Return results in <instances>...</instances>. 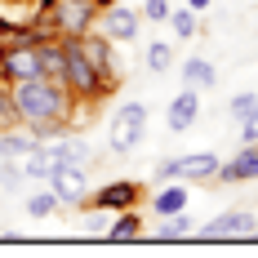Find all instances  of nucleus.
Returning <instances> with one entry per match:
<instances>
[{
  "mask_svg": "<svg viewBox=\"0 0 258 258\" xmlns=\"http://www.w3.org/2000/svg\"><path fill=\"white\" fill-rule=\"evenodd\" d=\"M258 236V218L249 209H227V214H214L205 227H201V240H254Z\"/></svg>",
  "mask_w": 258,
  "mask_h": 258,
  "instance_id": "423d86ee",
  "label": "nucleus"
},
{
  "mask_svg": "<svg viewBox=\"0 0 258 258\" xmlns=\"http://www.w3.org/2000/svg\"><path fill=\"white\" fill-rule=\"evenodd\" d=\"M58 196H53V187L49 182H45V191H31V196H27V214H31V218H49V214H58Z\"/></svg>",
  "mask_w": 258,
  "mask_h": 258,
  "instance_id": "6ab92c4d",
  "label": "nucleus"
},
{
  "mask_svg": "<svg viewBox=\"0 0 258 258\" xmlns=\"http://www.w3.org/2000/svg\"><path fill=\"white\" fill-rule=\"evenodd\" d=\"M18 165H23V178H31V182H49V174H53V156L45 143H36Z\"/></svg>",
  "mask_w": 258,
  "mask_h": 258,
  "instance_id": "dca6fc26",
  "label": "nucleus"
},
{
  "mask_svg": "<svg viewBox=\"0 0 258 258\" xmlns=\"http://www.w3.org/2000/svg\"><path fill=\"white\" fill-rule=\"evenodd\" d=\"M182 80H187L191 89H214V85H218V67H214L209 58H187V62H182Z\"/></svg>",
  "mask_w": 258,
  "mask_h": 258,
  "instance_id": "f3484780",
  "label": "nucleus"
},
{
  "mask_svg": "<svg viewBox=\"0 0 258 258\" xmlns=\"http://www.w3.org/2000/svg\"><path fill=\"white\" fill-rule=\"evenodd\" d=\"M254 103H258V94H236L232 103H227V116H232V120H245V116L254 111Z\"/></svg>",
  "mask_w": 258,
  "mask_h": 258,
  "instance_id": "b1692460",
  "label": "nucleus"
},
{
  "mask_svg": "<svg viewBox=\"0 0 258 258\" xmlns=\"http://www.w3.org/2000/svg\"><path fill=\"white\" fill-rule=\"evenodd\" d=\"M49 187H53V196H58V205H67V209H85L89 205V191H94L85 165H53Z\"/></svg>",
  "mask_w": 258,
  "mask_h": 258,
  "instance_id": "20e7f679",
  "label": "nucleus"
},
{
  "mask_svg": "<svg viewBox=\"0 0 258 258\" xmlns=\"http://www.w3.org/2000/svg\"><path fill=\"white\" fill-rule=\"evenodd\" d=\"M80 40V49H85V58L98 67V72H107V76H116V40L107 36V31H85V36H76Z\"/></svg>",
  "mask_w": 258,
  "mask_h": 258,
  "instance_id": "9b49d317",
  "label": "nucleus"
},
{
  "mask_svg": "<svg viewBox=\"0 0 258 258\" xmlns=\"http://www.w3.org/2000/svg\"><path fill=\"white\" fill-rule=\"evenodd\" d=\"M143 196H147V191H143V182H134V178H111V182H103V187H94V191H89V205L107 209V214H120V209H134Z\"/></svg>",
  "mask_w": 258,
  "mask_h": 258,
  "instance_id": "0eeeda50",
  "label": "nucleus"
},
{
  "mask_svg": "<svg viewBox=\"0 0 258 258\" xmlns=\"http://www.w3.org/2000/svg\"><path fill=\"white\" fill-rule=\"evenodd\" d=\"M89 5H94V9H98V14H103V9H111V5H116V0H89Z\"/></svg>",
  "mask_w": 258,
  "mask_h": 258,
  "instance_id": "cd10ccee",
  "label": "nucleus"
},
{
  "mask_svg": "<svg viewBox=\"0 0 258 258\" xmlns=\"http://www.w3.org/2000/svg\"><path fill=\"white\" fill-rule=\"evenodd\" d=\"M218 152H191V156H178V178L182 182H214L218 178Z\"/></svg>",
  "mask_w": 258,
  "mask_h": 258,
  "instance_id": "f8f14e48",
  "label": "nucleus"
},
{
  "mask_svg": "<svg viewBox=\"0 0 258 258\" xmlns=\"http://www.w3.org/2000/svg\"><path fill=\"white\" fill-rule=\"evenodd\" d=\"M209 5H214V0H187V9H196V14H205Z\"/></svg>",
  "mask_w": 258,
  "mask_h": 258,
  "instance_id": "bb28decb",
  "label": "nucleus"
},
{
  "mask_svg": "<svg viewBox=\"0 0 258 258\" xmlns=\"http://www.w3.org/2000/svg\"><path fill=\"white\" fill-rule=\"evenodd\" d=\"M174 178H178V156H165V160L156 165V187H160V182H174Z\"/></svg>",
  "mask_w": 258,
  "mask_h": 258,
  "instance_id": "393cba45",
  "label": "nucleus"
},
{
  "mask_svg": "<svg viewBox=\"0 0 258 258\" xmlns=\"http://www.w3.org/2000/svg\"><path fill=\"white\" fill-rule=\"evenodd\" d=\"M18 125H23V116H18V103H14V85L0 80V134L5 129H18Z\"/></svg>",
  "mask_w": 258,
  "mask_h": 258,
  "instance_id": "aec40b11",
  "label": "nucleus"
},
{
  "mask_svg": "<svg viewBox=\"0 0 258 258\" xmlns=\"http://www.w3.org/2000/svg\"><path fill=\"white\" fill-rule=\"evenodd\" d=\"M36 143H40V138H36V134H31L27 125L5 129V134H0V156H5V160H23V156L36 147Z\"/></svg>",
  "mask_w": 258,
  "mask_h": 258,
  "instance_id": "2eb2a0df",
  "label": "nucleus"
},
{
  "mask_svg": "<svg viewBox=\"0 0 258 258\" xmlns=\"http://www.w3.org/2000/svg\"><path fill=\"white\" fill-rule=\"evenodd\" d=\"M138 27H143V14L138 9H125V5H111V9L98 14V31H107L116 45H129L138 36Z\"/></svg>",
  "mask_w": 258,
  "mask_h": 258,
  "instance_id": "6e6552de",
  "label": "nucleus"
},
{
  "mask_svg": "<svg viewBox=\"0 0 258 258\" xmlns=\"http://www.w3.org/2000/svg\"><path fill=\"white\" fill-rule=\"evenodd\" d=\"M201 120V89H182V94H174V103H169V111H165V125H169V134H187V129Z\"/></svg>",
  "mask_w": 258,
  "mask_h": 258,
  "instance_id": "1a4fd4ad",
  "label": "nucleus"
},
{
  "mask_svg": "<svg viewBox=\"0 0 258 258\" xmlns=\"http://www.w3.org/2000/svg\"><path fill=\"white\" fill-rule=\"evenodd\" d=\"M40 18L49 23L53 36L72 40V36H85V31H94V27H98V9H94L89 0H53Z\"/></svg>",
  "mask_w": 258,
  "mask_h": 258,
  "instance_id": "f03ea898",
  "label": "nucleus"
},
{
  "mask_svg": "<svg viewBox=\"0 0 258 258\" xmlns=\"http://www.w3.org/2000/svg\"><path fill=\"white\" fill-rule=\"evenodd\" d=\"M214 182H258V143H240V152L227 165H218Z\"/></svg>",
  "mask_w": 258,
  "mask_h": 258,
  "instance_id": "9d476101",
  "label": "nucleus"
},
{
  "mask_svg": "<svg viewBox=\"0 0 258 258\" xmlns=\"http://www.w3.org/2000/svg\"><path fill=\"white\" fill-rule=\"evenodd\" d=\"M143 62H147V72H156V76H160V72H169V67H174V49H169L165 40H152V45H147V53H143Z\"/></svg>",
  "mask_w": 258,
  "mask_h": 258,
  "instance_id": "412c9836",
  "label": "nucleus"
},
{
  "mask_svg": "<svg viewBox=\"0 0 258 258\" xmlns=\"http://www.w3.org/2000/svg\"><path fill=\"white\" fill-rule=\"evenodd\" d=\"M147 134V107L143 103H120V111L111 116V129H107V147L116 156H129Z\"/></svg>",
  "mask_w": 258,
  "mask_h": 258,
  "instance_id": "7ed1b4c3",
  "label": "nucleus"
},
{
  "mask_svg": "<svg viewBox=\"0 0 258 258\" xmlns=\"http://www.w3.org/2000/svg\"><path fill=\"white\" fill-rule=\"evenodd\" d=\"M107 240H143V214L138 205L134 209H120V214H111V227H107Z\"/></svg>",
  "mask_w": 258,
  "mask_h": 258,
  "instance_id": "4468645a",
  "label": "nucleus"
},
{
  "mask_svg": "<svg viewBox=\"0 0 258 258\" xmlns=\"http://www.w3.org/2000/svg\"><path fill=\"white\" fill-rule=\"evenodd\" d=\"M187 201H191V191H187V182L174 178V182H160L152 191V209H156V218H169V214H182L187 209Z\"/></svg>",
  "mask_w": 258,
  "mask_h": 258,
  "instance_id": "ddd939ff",
  "label": "nucleus"
},
{
  "mask_svg": "<svg viewBox=\"0 0 258 258\" xmlns=\"http://www.w3.org/2000/svg\"><path fill=\"white\" fill-rule=\"evenodd\" d=\"M169 9H174V0H143V9H138V14H143L147 23H165V18H169Z\"/></svg>",
  "mask_w": 258,
  "mask_h": 258,
  "instance_id": "5701e85b",
  "label": "nucleus"
},
{
  "mask_svg": "<svg viewBox=\"0 0 258 258\" xmlns=\"http://www.w3.org/2000/svg\"><path fill=\"white\" fill-rule=\"evenodd\" d=\"M187 236H191V218H187V209H182V214H169V218H165V227L156 232V240H187Z\"/></svg>",
  "mask_w": 258,
  "mask_h": 258,
  "instance_id": "4be33fe9",
  "label": "nucleus"
},
{
  "mask_svg": "<svg viewBox=\"0 0 258 258\" xmlns=\"http://www.w3.org/2000/svg\"><path fill=\"white\" fill-rule=\"evenodd\" d=\"M62 85L72 89V98H76L80 107H103L111 94H116V76H107V72H98L89 58H85V49H80V40L72 36L67 40V76H62Z\"/></svg>",
  "mask_w": 258,
  "mask_h": 258,
  "instance_id": "f257e3e1",
  "label": "nucleus"
},
{
  "mask_svg": "<svg viewBox=\"0 0 258 258\" xmlns=\"http://www.w3.org/2000/svg\"><path fill=\"white\" fill-rule=\"evenodd\" d=\"M165 23L174 27V36H178V40H191V36L201 31V18H196V9H187V5H182V9H169V18H165Z\"/></svg>",
  "mask_w": 258,
  "mask_h": 258,
  "instance_id": "a211bd4d",
  "label": "nucleus"
},
{
  "mask_svg": "<svg viewBox=\"0 0 258 258\" xmlns=\"http://www.w3.org/2000/svg\"><path fill=\"white\" fill-rule=\"evenodd\" d=\"M0 182H5V187H18V182H23V165H14V160L0 156Z\"/></svg>",
  "mask_w": 258,
  "mask_h": 258,
  "instance_id": "a878e982",
  "label": "nucleus"
},
{
  "mask_svg": "<svg viewBox=\"0 0 258 258\" xmlns=\"http://www.w3.org/2000/svg\"><path fill=\"white\" fill-rule=\"evenodd\" d=\"M40 76V45H23V40H5L0 53V80L5 85H18V80Z\"/></svg>",
  "mask_w": 258,
  "mask_h": 258,
  "instance_id": "39448f33",
  "label": "nucleus"
}]
</instances>
